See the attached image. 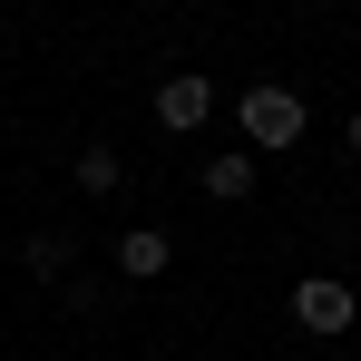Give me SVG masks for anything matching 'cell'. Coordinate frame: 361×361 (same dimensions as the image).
<instances>
[{"label":"cell","instance_id":"6da1fadb","mask_svg":"<svg viewBox=\"0 0 361 361\" xmlns=\"http://www.w3.org/2000/svg\"><path fill=\"white\" fill-rule=\"evenodd\" d=\"M235 118H244V157H283V147H302L312 108H302V88H283V78H254L235 98Z\"/></svg>","mask_w":361,"mask_h":361},{"label":"cell","instance_id":"7a4b0ae2","mask_svg":"<svg viewBox=\"0 0 361 361\" xmlns=\"http://www.w3.org/2000/svg\"><path fill=\"white\" fill-rule=\"evenodd\" d=\"M283 312H293L312 342H332V332H352V322H361V293H352V283H332V274H302Z\"/></svg>","mask_w":361,"mask_h":361},{"label":"cell","instance_id":"3957f363","mask_svg":"<svg viewBox=\"0 0 361 361\" xmlns=\"http://www.w3.org/2000/svg\"><path fill=\"white\" fill-rule=\"evenodd\" d=\"M205 118H215V78H157V127L195 137Z\"/></svg>","mask_w":361,"mask_h":361},{"label":"cell","instance_id":"277c9868","mask_svg":"<svg viewBox=\"0 0 361 361\" xmlns=\"http://www.w3.org/2000/svg\"><path fill=\"white\" fill-rule=\"evenodd\" d=\"M166 264H176V244H166V235H147V225H137V235H118V274H127V283H157Z\"/></svg>","mask_w":361,"mask_h":361},{"label":"cell","instance_id":"5b68a950","mask_svg":"<svg viewBox=\"0 0 361 361\" xmlns=\"http://www.w3.org/2000/svg\"><path fill=\"white\" fill-rule=\"evenodd\" d=\"M20 264H30V274L49 283V274H68V264H78V235H68V225H39V235L20 244Z\"/></svg>","mask_w":361,"mask_h":361},{"label":"cell","instance_id":"8992f818","mask_svg":"<svg viewBox=\"0 0 361 361\" xmlns=\"http://www.w3.org/2000/svg\"><path fill=\"white\" fill-rule=\"evenodd\" d=\"M205 195L215 205H244L254 195V157H205Z\"/></svg>","mask_w":361,"mask_h":361},{"label":"cell","instance_id":"52a82bcc","mask_svg":"<svg viewBox=\"0 0 361 361\" xmlns=\"http://www.w3.org/2000/svg\"><path fill=\"white\" fill-rule=\"evenodd\" d=\"M118 176H127L118 147H78V185H88V195H118Z\"/></svg>","mask_w":361,"mask_h":361},{"label":"cell","instance_id":"ba28073f","mask_svg":"<svg viewBox=\"0 0 361 361\" xmlns=\"http://www.w3.org/2000/svg\"><path fill=\"white\" fill-rule=\"evenodd\" d=\"M342 147H352V157H361V108H352V127H342Z\"/></svg>","mask_w":361,"mask_h":361}]
</instances>
